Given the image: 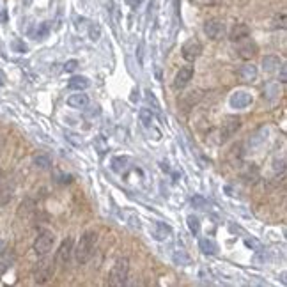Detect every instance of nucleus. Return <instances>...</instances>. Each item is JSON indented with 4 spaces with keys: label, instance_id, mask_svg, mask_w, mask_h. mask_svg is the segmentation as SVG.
I'll return each instance as SVG.
<instances>
[{
    "label": "nucleus",
    "instance_id": "f257e3e1",
    "mask_svg": "<svg viewBox=\"0 0 287 287\" xmlns=\"http://www.w3.org/2000/svg\"><path fill=\"white\" fill-rule=\"evenodd\" d=\"M96 243H98V234L94 231H87L80 236L78 243H76V248H73L74 252V259L80 266L87 264L91 261L92 253H94Z\"/></svg>",
    "mask_w": 287,
    "mask_h": 287
},
{
    "label": "nucleus",
    "instance_id": "f03ea898",
    "mask_svg": "<svg viewBox=\"0 0 287 287\" xmlns=\"http://www.w3.org/2000/svg\"><path fill=\"white\" fill-rule=\"evenodd\" d=\"M128 273H130V261H128L126 257H119L117 261L113 262L112 270H110L108 284L113 287L124 286L128 280Z\"/></svg>",
    "mask_w": 287,
    "mask_h": 287
},
{
    "label": "nucleus",
    "instance_id": "7ed1b4c3",
    "mask_svg": "<svg viewBox=\"0 0 287 287\" xmlns=\"http://www.w3.org/2000/svg\"><path fill=\"white\" fill-rule=\"evenodd\" d=\"M53 275H55V261L43 255V259L34 266V282L43 286V284L52 282Z\"/></svg>",
    "mask_w": 287,
    "mask_h": 287
},
{
    "label": "nucleus",
    "instance_id": "20e7f679",
    "mask_svg": "<svg viewBox=\"0 0 287 287\" xmlns=\"http://www.w3.org/2000/svg\"><path fill=\"white\" fill-rule=\"evenodd\" d=\"M53 243H55V234H53V232H50V231L39 232V236H37L34 241L36 255H39V257L48 255V253L52 252Z\"/></svg>",
    "mask_w": 287,
    "mask_h": 287
},
{
    "label": "nucleus",
    "instance_id": "39448f33",
    "mask_svg": "<svg viewBox=\"0 0 287 287\" xmlns=\"http://www.w3.org/2000/svg\"><path fill=\"white\" fill-rule=\"evenodd\" d=\"M239 128H241V117H238V115H229L225 119V122L222 124V128H220V142L223 144L227 140H231L239 131Z\"/></svg>",
    "mask_w": 287,
    "mask_h": 287
},
{
    "label": "nucleus",
    "instance_id": "423d86ee",
    "mask_svg": "<svg viewBox=\"0 0 287 287\" xmlns=\"http://www.w3.org/2000/svg\"><path fill=\"white\" fill-rule=\"evenodd\" d=\"M71 253H73V238H66L64 241L61 243V247H59V250H57L55 253V264L62 266L64 268L68 262L71 261Z\"/></svg>",
    "mask_w": 287,
    "mask_h": 287
},
{
    "label": "nucleus",
    "instance_id": "0eeeda50",
    "mask_svg": "<svg viewBox=\"0 0 287 287\" xmlns=\"http://www.w3.org/2000/svg\"><path fill=\"white\" fill-rule=\"evenodd\" d=\"M204 32L209 39L218 41V39H222L223 34H225V25H223L222 20L213 18V20H208V22L204 23Z\"/></svg>",
    "mask_w": 287,
    "mask_h": 287
},
{
    "label": "nucleus",
    "instance_id": "6e6552de",
    "mask_svg": "<svg viewBox=\"0 0 287 287\" xmlns=\"http://www.w3.org/2000/svg\"><path fill=\"white\" fill-rule=\"evenodd\" d=\"M232 108H238V110H245L248 108L250 105L253 103V98L250 92H245V91H236L231 94V100H229Z\"/></svg>",
    "mask_w": 287,
    "mask_h": 287
},
{
    "label": "nucleus",
    "instance_id": "1a4fd4ad",
    "mask_svg": "<svg viewBox=\"0 0 287 287\" xmlns=\"http://www.w3.org/2000/svg\"><path fill=\"white\" fill-rule=\"evenodd\" d=\"M200 53H202V44L195 39L186 41V43L183 44V48H181V55H183V59L188 62H193Z\"/></svg>",
    "mask_w": 287,
    "mask_h": 287
},
{
    "label": "nucleus",
    "instance_id": "9d476101",
    "mask_svg": "<svg viewBox=\"0 0 287 287\" xmlns=\"http://www.w3.org/2000/svg\"><path fill=\"white\" fill-rule=\"evenodd\" d=\"M191 78H193V66H183V68H181V70L178 71V74H176L174 87L176 89L186 87L188 83H190Z\"/></svg>",
    "mask_w": 287,
    "mask_h": 287
},
{
    "label": "nucleus",
    "instance_id": "9b49d317",
    "mask_svg": "<svg viewBox=\"0 0 287 287\" xmlns=\"http://www.w3.org/2000/svg\"><path fill=\"white\" fill-rule=\"evenodd\" d=\"M68 105H70L71 108H76V110H83L89 107V96L83 94L82 91H76V94H71L68 98Z\"/></svg>",
    "mask_w": 287,
    "mask_h": 287
},
{
    "label": "nucleus",
    "instance_id": "f8f14e48",
    "mask_svg": "<svg viewBox=\"0 0 287 287\" xmlns=\"http://www.w3.org/2000/svg\"><path fill=\"white\" fill-rule=\"evenodd\" d=\"M248 36H250V27L245 25V23H236L231 29V32H229V39L236 43V41L247 39Z\"/></svg>",
    "mask_w": 287,
    "mask_h": 287
},
{
    "label": "nucleus",
    "instance_id": "ddd939ff",
    "mask_svg": "<svg viewBox=\"0 0 287 287\" xmlns=\"http://www.w3.org/2000/svg\"><path fill=\"white\" fill-rule=\"evenodd\" d=\"M257 66H253V64H245V66H241L239 68V78L243 80V82H247V83H250V82H255L257 80Z\"/></svg>",
    "mask_w": 287,
    "mask_h": 287
},
{
    "label": "nucleus",
    "instance_id": "4468645a",
    "mask_svg": "<svg viewBox=\"0 0 287 287\" xmlns=\"http://www.w3.org/2000/svg\"><path fill=\"white\" fill-rule=\"evenodd\" d=\"M170 234H172V229H170V225H167V223H163V222H156V223H154V231H152V236H154V239H156V241H165V239L170 238Z\"/></svg>",
    "mask_w": 287,
    "mask_h": 287
},
{
    "label": "nucleus",
    "instance_id": "2eb2a0df",
    "mask_svg": "<svg viewBox=\"0 0 287 287\" xmlns=\"http://www.w3.org/2000/svg\"><path fill=\"white\" fill-rule=\"evenodd\" d=\"M282 64L284 62L280 61L277 55H266L264 59H262V70H264L266 73H275V71H279V68Z\"/></svg>",
    "mask_w": 287,
    "mask_h": 287
},
{
    "label": "nucleus",
    "instance_id": "dca6fc26",
    "mask_svg": "<svg viewBox=\"0 0 287 287\" xmlns=\"http://www.w3.org/2000/svg\"><path fill=\"white\" fill-rule=\"evenodd\" d=\"M255 53H257V46L253 43H245L238 48V55L241 59H245V61H250L252 57H255Z\"/></svg>",
    "mask_w": 287,
    "mask_h": 287
},
{
    "label": "nucleus",
    "instance_id": "f3484780",
    "mask_svg": "<svg viewBox=\"0 0 287 287\" xmlns=\"http://www.w3.org/2000/svg\"><path fill=\"white\" fill-rule=\"evenodd\" d=\"M14 262V255L11 252H5V250H2L0 252V277L5 273V271L11 268V264Z\"/></svg>",
    "mask_w": 287,
    "mask_h": 287
},
{
    "label": "nucleus",
    "instance_id": "a211bd4d",
    "mask_svg": "<svg viewBox=\"0 0 287 287\" xmlns=\"http://www.w3.org/2000/svg\"><path fill=\"white\" fill-rule=\"evenodd\" d=\"M68 87H70L71 91H85V89L89 87V80L85 78V76H73V78H70V82H68Z\"/></svg>",
    "mask_w": 287,
    "mask_h": 287
},
{
    "label": "nucleus",
    "instance_id": "6ab92c4d",
    "mask_svg": "<svg viewBox=\"0 0 287 287\" xmlns=\"http://www.w3.org/2000/svg\"><path fill=\"white\" fill-rule=\"evenodd\" d=\"M199 247H200V250H202L204 253H208V255H215V253L218 252V245L215 243L213 239H209V238L200 239Z\"/></svg>",
    "mask_w": 287,
    "mask_h": 287
},
{
    "label": "nucleus",
    "instance_id": "aec40b11",
    "mask_svg": "<svg viewBox=\"0 0 287 287\" xmlns=\"http://www.w3.org/2000/svg\"><path fill=\"white\" fill-rule=\"evenodd\" d=\"M13 186H5L4 190L0 191V208H4V206L9 204V200L13 199Z\"/></svg>",
    "mask_w": 287,
    "mask_h": 287
},
{
    "label": "nucleus",
    "instance_id": "412c9836",
    "mask_svg": "<svg viewBox=\"0 0 287 287\" xmlns=\"http://www.w3.org/2000/svg\"><path fill=\"white\" fill-rule=\"evenodd\" d=\"M128 158L126 156H117V158H113L112 160V169L115 170V172H122V170L128 167Z\"/></svg>",
    "mask_w": 287,
    "mask_h": 287
},
{
    "label": "nucleus",
    "instance_id": "4be33fe9",
    "mask_svg": "<svg viewBox=\"0 0 287 287\" xmlns=\"http://www.w3.org/2000/svg\"><path fill=\"white\" fill-rule=\"evenodd\" d=\"M186 223H188V229H190L191 234H193V236L199 234V232H200V222H199V218H197V216H188Z\"/></svg>",
    "mask_w": 287,
    "mask_h": 287
},
{
    "label": "nucleus",
    "instance_id": "5701e85b",
    "mask_svg": "<svg viewBox=\"0 0 287 287\" xmlns=\"http://www.w3.org/2000/svg\"><path fill=\"white\" fill-rule=\"evenodd\" d=\"M139 115H140V121H142L144 126H145V128L151 126V122H152V112H151V110H149V108H142Z\"/></svg>",
    "mask_w": 287,
    "mask_h": 287
},
{
    "label": "nucleus",
    "instance_id": "b1692460",
    "mask_svg": "<svg viewBox=\"0 0 287 287\" xmlns=\"http://www.w3.org/2000/svg\"><path fill=\"white\" fill-rule=\"evenodd\" d=\"M200 91H193V92H188V94H184V100H188V103L184 105L186 108H191V105H195L197 101L200 100Z\"/></svg>",
    "mask_w": 287,
    "mask_h": 287
},
{
    "label": "nucleus",
    "instance_id": "393cba45",
    "mask_svg": "<svg viewBox=\"0 0 287 287\" xmlns=\"http://www.w3.org/2000/svg\"><path fill=\"white\" fill-rule=\"evenodd\" d=\"M34 163H36V167H39V169H48V167L52 165V161H50V158L48 156H36L34 158Z\"/></svg>",
    "mask_w": 287,
    "mask_h": 287
},
{
    "label": "nucleus",
    "instance_id": "a878e982",
    "mask_svg": "<svg viewBox=\"0 0 287 287\" xmlns=\"http://www.w3.org/2000/svg\"><path fill=\"white\" fill-rule=\"evenodd\" d=\"M89 37H91V41H98L101 37V27L98 23L91 25V29H89Z\"/></svg>",
    "mask_w": 287,
    "mask_h": 287
},
{
    "label": "nucleus",
    "instance_id": "bb28decb",
    "mask_svg": "<svg viewBox=\"0 0 287 287\" xmlns=\"http://www.w3.org/2000/svg\"><path fill=\"white\" fill-rule=\"evenodd\" d=\"M145 100H147V103H151L152 105V108H160V103H158V100H156V96L152 94L151 91H145Z\"/></svg>",
    "mask_w": 287,
    "mask_h": 287
},
{
    "label": "nucleus",
    "instance_id": "cd10ccee",
    "mask_svg": "<svg viewBox=\"0 0 287 287\" xmlns=\"http://www.w3.org/2000/svg\"><path fill=\"white\" fill-rule=\"evenodd\" d=\"M76 68H78V61H76V59H71V61H68L64 64V71H66V73H73Z\"/></svg>",
    "mask_w": 287,
    "mask_h": 287
},
{
    "label": "nucleus",
    "instance_id": "c85d7f7f",
    "mask_svg": "<svg viewBox=\"0 0 287 287\" xmlns=\"http://www.w3.org/2000/svg\"><path fill=\"white\" fill-rule=\"evenodd\" d=\"M94 145H96L98 149H100V154L107 152V149H108V147H107V144H105V139H103V137H98V139L94 140Z\"/></svg>",
    "mask_w": 287,
    "mask_h": 287
},
{
    "label": "nucleus",
    "instance_id": "c756f323",
    "mask_svg": "<svg viewBox=\"0 0 287 287\" xmlns=\"http://www.w3.org/2000/svg\"><path fill=\"white\" fill-rule=\"evenodd\" d=\"M46 34H48V25H46V23H43V25L39 27V31H37V34H36V36H37L39 39H43Z\"/></svg>",
    "mask_w": 287,
    "mask_h": 287
},
{
    "label": "nucleus",
    "instance_id": "7c9ffc66",
    "mask_svg": "<svg viewBox=\"0 0 287 287\" xmlns=\"http://www.w3.org/2000/svg\"><path fill=\"white\" fill-rule=\"evenodd\" d=\"M191 204H193V206H197V208H202V206H204L206 204V202H204V200H202V199H200V197H195V199H191Z\"/></svg>",
    "mask_w": 287,
    "mask_h": 287
},
{
    "label": "nucleus",
    "instance_id": "2f4dec72",
    "mask_svg": "<svg viewBox=\"0 0 287 287\" xmlns=\"http://www.w3.org/2000/svg\"><path fill=\"white\" fill-rule=\"evenodd\" d=\"M66 137H68V140H71V142H73L74 145H80V144H82V139H74L76 135H73V133H68Z\"/></svg>",
    "mask_w": 287,
    "mask_h": 287
},
{
    "label": "nucleus",
    "instance_id": "473e14b6",
    "mask_svg": "<svg viewBox=\"0 0 287 287\" xmlns=\"http://www.w3.org/2000/svg\"><path fill=\"white\" fill-rule=\"evenodd\" d=\"M279 70H280V82H282V83H286V66H280V68H279Z\"/></svg>",
    "mask_w": 287,
    "mask_h": 287
},
{
    "label": "nucleus",
    "instance_id": "72a5a7b5",
    "mask_svg": "<svg viewBox=\"0 0 287 287\" xmlns=\"http://www.w3.org/2000/svg\"><path fill=\"white\" fill-rule=\"evenodd\" d=\"M142 50H144V43H140L139 44V52H137V55H139V62H140V64H142Z\"/></svg>",
    "mask_w": 287,
    "mask_h": 287
},
{
    "label": "nucleus",
    "instance_id": "f704fd0d",
    "mask_svg": "<svg viewBox=\"0 0 287 287\" xmlns=\"http://www.w3.org/2000/svg\"><path fill=\"white\" fill-rule=\"evenodd\" d=\"M0 85H4V74L0 73Z\"/></svg>",
    "mask_w": 287,
    "mask_h": 287
},
{
    "label": "nucleus",
    "instance_id": "c9c22d12",
    "mask_svg": "<svg viewBox=\"0 0 287 287\" xmlns=\"http://www.w3.org/2000/svg\"><path fill=\"white\" fill-rule=\"evenodd\" d=\"M23 4H25V5H31V4H32V0H23Z\"/></svg>",
    "mask_w": 287,
    "mask_h": 287
},
{
    "label": "nucleus",
    "instance_id": "e433bc0d",
    "mask_svg": "<svg viewBox=\"0 0 287 287\" xmlns=\"http://www.w3.org/2000/svg\"><path fill=\"white\" fill-rule=\"evenodd\" d=\"M4 250V241H0V252Z\"/></svg>",
    "mask_w": 287,
    "mask_h": 287
}]
</instances>
